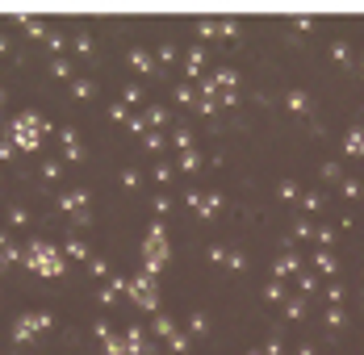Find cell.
Masks as SVG:
<instances>
[{"mask_svg": "<svg viewBox=\"0 0 364 355\" xmlns=\"http://www.w3.org/2000/svg\"><path fill=\"white\" fill-rule=\"evenodd\" d=\"M59 176H63V163H59V159H46V163H42V180H50V184H55Z\"/></svg>", "mask_w": 364, "mask_h": 355, "instance_id": "33", "label": "cell"}, {"mask_svg": "<svg viewBox=\"0 0 364 355\" xmlns=\"http://www.w3.org/2000/svg\"><path fill=\"white\" fill-rule=\"evenodd\" d=\"M42 134H50V121L34 113V109H21L13 121H9V138L17 151H26V155H34L38 146H42Z\"/></svg>", "mask_w": 364, "mask_h": 355, "instance_id": "1", "label": "cell"}, {"mask_svg": "<svg viewBox=\"0 0 364 355\" xmlns=\"http://www.w3.org/2000/svg\"><path fill=\"white\" fill-rule=\"evenodd\" d=\"M285 105H289L293 113H306V92H301V88H293L289 97H285Z\"/></svg>", "mask_w": 364, "mask_h": 355, "instance_id": "36", "label": "cell"}, {"mask_svg": "<svg viewBox=\"0 0 364 355\" xmlns=\"http://www.w3.org/2000/svg\"><path fill=\"white\" fill-rule=\"evenodd\" d=\"M172 101H176V105H197V101H201V88H197L193 80H184V84L172 88Z\"/></svg>", "mask_w": 364, "mask_h": 355, "instance_id": "14", "label": "cell"}, {"mask_svg": "<svg viewBox=\"0 0 364 355\" xmlns=\"http://www.w3.org/2000/svg\"><path fill=\"white\" fill-rule=\"evenodd\" d=\"M164 268H168V226L155 217L151 222V234H146V243H143V272L159 280Z\"/></svg>", "mask_w": 364, "mask_h": 355, "instance_id": "3", "label": "cell"}, {"mask_svg": "<svg viewBox=\"0 0 364 355\" xmlns=\"http://www.w3.org/2000/svg\"><path fill=\"white\" fill-rule=\"evenodd\" d=\"M143 117H146V126H151V130H164V126H172V113H168L164 105L143 109Z\"/></svg>", "mask_w": 364, "mask_h": 355, "instance_id": "15", "label": "cell"}, {"mask_svg": "<svg viewBox=\"0 0 364 355\" xmlns=\"http://www.w3.org/2000/svg\"><path fill=\"white\" fill-rule=\"evenodd\" d=\"M139 184H143V172H139V168H122V188H126V192H134Z\"/></svg>", "mask_w": 364, "mask_h": 355, "instance_id": "27", "label": "cell"}, {"mask_svg": "<svg viewBox=\"0 0 364 355\" xmlns=\"http://www.w3.org/2000/svg\"><path fill=\"white\" fill-rule=\"evenodd\" d=\"M226 268H230V272H247V255H243V251H230Z\"/></svg>", "mask_w": 364, "mask_h": 355, "instance_id": "43", "label": "cell"}, {"mask_svg": "<svg viewBox=\"0 0 364 355\" xmlns=\"http://www.w3.org/2000/svg\"><path fill=\"white\" fill-rule=\"evenodd\" d=\"M46 46H50V50H55V55L63 59V46H68V38L59 34V30H50V38H46Z\"/></svg>", "mask_w": 364, "mask_h": 355, "instance_id": "44", "label": "cell"}, {"mask_svg": "<svg viewBox=\"0 0 364 355\" xmlns=\"http://www.w3.org/2000/svg\"><path fill=\"white\" fill-rule=\"evenodd\" d=\"M72 50L80 55V59H92V50H97V42H92V34H88V30H80V34L72 38Z\"/></svg>", "mask_w": 364, "mask_h": 355, "instance_id": "18", "label": "cell"}, {"mask_svg": "<svg viewBox=\"0 0 364 355\" xmlns=\"http://www.w3.org/2000/svg\"><path fill=\"white\" fill-rule=\"evenodd\" d=\"M122 101H126V105H139V101H143V88H139V84H126V88H122Z\"/></svg>", "mask_w": 364, "mask_h": 355, "instance_id": "42", "label": "cell"}, {"mask_svg": "<svg viewBox=\"0 0 364 355\" xmlns=\"http://www.w3.org/2000/svg\"><path fill=\"white\" fill-rule=\"evenodd\" d=\"M155 63H159V67L176 63V46H172V42H164V46H159V55H155Z\"/></svg>", "mask_w": 364, "mask_h": 355, "instance_id": "35", "label": "cell"}, {"mask_svg": "<svg viewBox=\"0 0 364 355\" xmlns=\"http://www.w3.org/2000/svg\"><path fill=\"white\" fill-rule=\"evenodd\" d=\"M264 355H281V339H268L264 343Z\"/></svg>", "mask_w": 364, "mask_h": 355, "instance_id": "53", "label": "cell"}, {"mask_svg": "<svg viewBox=\"0 0 364 355\" xmlns=\"http://www.w3.org/2000/svg\"><path fill=\"white\" fill-rule=\"evenodd\" d=\"M201 163H205V159L197 155V146H193V151H181V159H176V168H181V172H197Z\"/></svg>", "mask_w": 364, "mask_h": 355, "instance_id": "23", "label": "cell"}, {"mask_svg": "<svg viewBox=\"0 0 364 355\" xmlns=\"http://www.w3.org/2000/svg\"><path fill=\"white\" fill-rule=\"evenodd\" d=\"M247 355H264V351H259V347H255V351H247Z\"/></svg>", "mask_w": 364, "mask_h": 355, "instance_id": "57", "label": "cell"}, {"mask_svg": "<svg viewBox=\"0 0 364 355\" xmlns=\"http://www.w3.org/2000/svg\"><path fill=\"white\" fill-rule=\"evenodd\" d=\"M126 301L139 305L143 314H159V284H155V276L139 272V276L130 280V288H126Z\"/></svg>", "mask_w": 364, "mask_h": 355, "instance_id": "4", "label": "cell"}, {"mask_svg": "<svg viewBox=\"0 0 364 355\" xmlns=\"http://www.w3.org/2000/svg\"><path fill=\"white\" fill-rule=\"evenodd\" d=\"M201 67H205V46H188L184 50V75L193 84H201Z\"/></svg>", "mask_w": 364, "mask_h": 355, "instance_id": "8", "label": "cell"}, {"mask_svg": "<svg viewBox=\"0 0 364 355\" xmlns=\"http://www.w3.org/2000/svg\"><path fill=\"white\" fill-rule=\"evenodd\" d=\"M17 26H21V30H26L30 38H42V42L50 38V30H46V21H38V17H17Z\"/></svg>", "mask_w": 364, "mask_h": 355, "instance_id": "19", "label": "cell"}, {"mask_svg": "<svg viewBox=\"0 0 364 355\" xmlns=\"http://www.w3.org/2000/svg\"><path fill=\"white\" fill-rule=\"evenodd\" d=\"M92 339H101V343H109V339H113V326H109L105 318H101V322H92Z\"/></svg>", "mask_w": 364, "mask_h": 355, "instance_id": "40", "label": "cell"}, {"mask_svg": "<svg viewBox=\"0 0 364 355\" xmlns=\"http://www.w3.org/2000/svg\"><path fill=\"white\" fill-rule=\"evenodd\" d=\"M172 146H176V151H193V134H188V126L176 121V130H172Z\"/></svg>", "mask_w": 364, "mask_h": 355, "instance_id": "25", "label": "cell"}, {"mask_svg": "<svg viewBox=\"0 0 364 355\" xmlns=\"http://www.w3.org/2000/svg\"><path fill=\"white\" fill-rule=\"evenodd\" d=\"M197 113H201V117H214V113H218V101H205V97H201V101H197Z\"/></svg>", "mask_w": 364, "mask_h": 355, "instance_id": "47", "label": "cell"}, {"mask_svg": "<svg viewBox=\"0 0 364 355\" xmlns=\"http://www.w3.org/2000/svg\"><path fill=\"white\" fill-rule=\"evenodd\" d=\"M151 209H155V217H168V213H172V197H168V192H159V197L151 201Z\"/></svg>", "mask_w": 364, "mask_h": 355, "instance_id": "34", "label": "cell"}, {"mask_svg": "<svg viewBox=\"0 0 364 355\" xmlns=\"http://www.w3.org/2000/svg\"><path fill=\"white\" fill-rule=\"evenodd\" d=\"M4 247H13V243H9V234H4V230H0V251Z\"/></svg>", "mask_w": 364, "mask_h": 355, "instance_id": "55", "label": "cell"}, {"mask_svg": "<svg viewBox=\"0 0 364 355\" xmlns=\"http://www.w3.org/2000/svg\"><path fill=\"white\" fill-rule=\"evenodd\" d=\"M201 197H205L201 188H188V192H184V201H188V209H197V205H201Z\"/></svg>", "mask_w": 364, "mask_h": 355, "instance_id": "49", "label": "cell"}, {"mask_svg": "<svg viewBox=\"0 0 364 355\" xmlns=\"http://www.w3.org/2000/svg\"><path fill=\"white\" fill-rule=\"evenodd\" d=\"M151 176H155V184H159V188H168V184H172V176H176V168H172V163H164V159H159V163H155V172H151Z\"/></svg>", "mask_w": 364, "mask_h": 355, "instance_id": "24", "label": "cell"}, {"mask_svg": "<svg viewBox=\"0 0 364 355\" xmlns=\"http://www.w3.org/2000/svg\"><path fill=\"white\" fill-rule=\"evenodd\" d=\"M277 197H281V201H297V197H301V188H297L293 180H281V184H277Z\"/></svg>", "mask_w": 364, "mask_h": 355, "instance_id": "30", "label": "cell"}, {"mask_svg": "<svg viewBox=\"0 0 364 355\" xmlns=\"http://www.w3.org/2000/svg\"><path fill=\"white\" fill-rule=\"evenodd\" d=\"M0 105H4V88H0Z\"/></svg>", "mask_w": 364, "mask_h": 355, "instance_id": "58", "label": "cell"}, {"mask_svg": "<svg viewBox=\"0 0 364 355\" xmlns=\"http://www.w3.org/2000/svg\"><path fill=\"white\" fill-rule=\"evenodd\" d=\"M126 288H130V280H122V276H109V280H101V288H97V301L109 310V305H117V301L126 297Z\"/></svg>", "mask_w": 364, "mask_h": 355, "instance_id": "7", "label": "cell"}, {"mask_svg": "<svg viewBox=\"0 0 364 355\" xmlns=\"http://www.w3.org/2000/svg\"><path fill=\"white\" fill-rule=\"evenodd\" d=\"M314 263H318V272H331V268H335V259H331V255H314Z\"/></svg>", "mask_w": 364, "mask_h": 355, "instance_id": "50", "label": "cell"}, {"mask_svg": "<svg viewBox=\"0 0 364 355\" xmlns=\"http://www.w3.org/2000/svg\"><path fill=\"white\" fill-rule=\"evenodd\" d=\"M9 268H17V263H13V259H9V251H0V276H4V272H9Z\"/></svg>", "mask_w": 364, "mask_h": 355, "instance_id": "54", "label": "cell"}, {"mask_svg": "<svg viewBox=\"0 0 364 355\" xmlns=\"http://www.w3.org/2000/svg\"><path fill=\"white\" fill-rule=\"evenodd\" d=\"M55 326V314H17L13 318V343H34L38 334H46Z\"/></svg>", "mask_w": 364, "mask_h": 355, "instance_id": "5", "label": "cell"}, {"mask_svg": "<svg viewBox=\"0 0 364 355\" xmlns=\"http://www.w3.org/2000/svg\"><path fill=\"white\" fill-rule=\"evenodd\" d=\"M210 80H214V88H218V92H226V88H235V84H239V71H235V67H222V71H214Z\"/></svg>", "mask_w": 364, "mask_h": 355, "instance_id": "20", "label": "cell"}, {"mask_svg": "<svg viewBox=\"0 0 364 355\" xmlns=\"http://www.w3.org/2000/svg\"><path fill=\"white\" fill-rule=\"evenodd\" d=\"M109 117H113V121H122V126H126V121H130L134 113H130V105H126V101H113V105H109Z\"/></svg>", "mask_w": 364, "mask_h": 355, "instance_id": "32", "label": "cell"}, {"mask_svg": "<svg viewBox=\"0 0 364 355\" xmlns=\"http://www.w3.org/2000/svg\"><path fill=\"white\" fill-rule=\"evenodd\" d=\"M72 226H92V213H88V209H84V213H75V217H72Z\"/></svg>", "mask_w": 364, "mask_h": 355, "instance_id": "51", "label": "cell"}, {"mask_svg": "<svg viewBox=\"0 0 364 355\" xmlns=\"http://www.w3.org/2000/svg\"><path fill=\"white\" fill-rule=\"evenodd\" d=\"M235 101H239V92H235V88L218 92V105H222V109H235Z\"/></svg>", "mask_w": 364, "mask_h": 355, "instance_id": "48", "label": "cell"}, {"mask_svg": "<svg viewBox=\"0 0 364 355\" xmlns=\"http://www.w3.org/2000/svg\"><path fill=\"white\" fill-rule=\"evenodd\" d=\"M188 339H193L188 330H176V334L168 339V351H172V355H184V351H188Z\"/></svg>", "mask_w": 364, "mask_h": 355, "instance_id": "26", "label": "cell"}, {"mask_svg": "<svg viewBox=\"0 0 364 355\" xmlns=\"http://www.w3.org/2000/svg\"><path fill=\"white\" fill-rule=\"evenodd\" d=\"M9 159H17V146H13L9 134H4V138H0V163H9Z\"/></svg>", "mask_w": 364, "mask_h": 355, "instance_id": "45", "label": "cell"}, {"mask_svg": "<svg viewBox=\"0 0 364 355\" xmlns=\"http://www.w3.org/2000/svg\"><path fill=\"white\" fill-rule=\"evenodd\" d=\"M68 263H72V259L59 247H50V243H30V247H26V268L38 272V276H63Z\"/></svg>", "mask_w": 364, "mask_h": 355, "instance_id": "2", "label": "cell"}, {"mask_svg": "<svg viewBox=\"0 0 364 355\" xmlns=\"http://www.w3.org/2000/svg\"><path fill=\"white\" fill-rule=\"evenodd\" d=\"M285 314H289V318H301L306 310H301V301H289V305H285Z\"/></svg>", "mask_w": 364, "mask_h": 355, "instance_id": "52", "label": "cell"}, {"mask_svg": "<svg viewBox=\"0 0 364 355\" xmlns=\"http://www.w3.org/2000/svg\"><path fill=\"white\" fill-rule=\"evenodd\" d=\"M126 59H130V67L139 71V75H151V71L159 67V63H155V55H151V50H143V46H134Z\"/></svg>", "mask_w": 364, "mask_h": 355, "instance_id": "12", "label": "cell"}, {"mask_svg": "<svg viewBox=\"0 0 364 355\" xmlns=\"http://www.w3.org/2000/svg\"><path fill=\"white\" fill-rule=\"evenodd\" d=\"M63 255H68L72 263H88V259H92V251L84 247L80 239H68V243H63Z\"/></svg>", "mask_w": 364, "mask_h": 355, "instance_id": "17", "label": "cell"}, {"mask_svg": "<svg viewBox=\"0 0 364 355\" xmlns=\"http://www.w3.org/2000/svg\"><path fill=\"white\" fill-rule=\"evenodd\" d=\"M30 222H34V217H30L26 205H13V209H9V226H17V230H21V226H30Z\"/></svg>", "mask_w": 364, "mask_h": 355, "instance_id": "28", "label": "cell"}, {"mask_svg": "<svg viewBox=\"0 0 364 355\" xmlns=\"http://www.w3.org/2000/svg\"><path fill=\"white\" fill-rule=\"evenodd\" d=\"M59 142H63V155H68V163H80V159H84V146H80V134H75L72 126H63V130H59Z\"/></svg>", "mask_w": 364, "mask_h": 355, "instance_id": "10", "label": "cell"}, {"mask_svg": "<svg viewBox=\"0 0 364 355\" xmlns=\"http://www.w3.org/2000/svg\"><path fill=\"white\" fill-rule=\"evenodd\" d=\"M143 151H151V155H164V151H168L164 130H151V134H143Z\"/></svg>", "mask_w": 364, "mask_h": 355, "instance_id": "21", "label": "cell"}, {"mask_svg": "<svg viewBox=\"0 0 364 355\" xmlns=\"http://www.w3.org/2000/svg\"><path fill=\"white\" fill-rule=\"evenodd\" d=\"M264 297H268V301H285V284L268 280V284H264Z\"/></svg>", "mask_w": 364, "mask_h": 355, "instance_id": "38", "label": "cell"}, {"mask_svg": "<svg viewBox=\"0 0 364 355\" xmlns=\"http://www.w3.org/2000/svg\"><path fill=\"white\" fill-rule=\"evenodd\" d=\"M0 55H9V38L0 34Z\"/></svg>", "mask_w": 364, "mask_h": 355, "instance_id": "56", "label": "cell"}, {"mask_svg": "<svg viewBox=\"0 0 364 355\" xmlns=\"http://www.w3.org/2000/svg\"><path fill=\"white\" fill-rule=\"evenodd\" d=\"M88 272H92L97 280H109V263H105L101 255H92V259H88Z\"/></svg>", "mask_w": 364, "mask_h": 355, "instance_id": "31", "label": "cell"}, {"mask_svg": "<svg viewBox=\"0 0 364 355\" xmlns=\"http://www.w3.org/2000/svg\"><path fill=\"white\" fill-rule=\"evenodd\" d=\"M197 38H201V42L218 38V21H197Z\"/></svg>", "mask_w": 364, "mask_h": 355, "instance_id": "41", "label": "cell"}, {"mask_svg": "<svg viewBox=\"0 0 364 355\" xmlns=\"http://www.w3.org/2000/svg\"><path fill=\"white\" fill-rule=\"evenodd\" d=\"M222 201H226V197H222L218 188H214V192H205V197H201V205H197V222H214V213L222 209Z\"/></svg>", "mask_w": 364, "mask_h": 355, "instance_id": "11", "label": "cell"}, {"mask_svg": "<svg viewBox=\"0 0 364 355\" xmlns=\"http://www.w3.org/2000/svg\"><path fill=\"white\" fill-rule=\"evenodd\" d=\"M218 38H239V21H230V17L218 21Z\"/></svg>", "mask_w": 364, "mask_h": 355, "instance_id": "46", "label": "cell"}, {"mask_svg": "<svg viewBox=\"0 0 364 355\" xmlns=\"http://www.w3.org/2000/svg\"><path fill=\"white\" fill-rule=\"evenodd\" d=\"M289 272H297V255H281V259L272 263V280H285Z\"/></svg>", "mask_w": 364, "mask_h": 355, "instance_id": "22", "label": "cell"}, {"mask_svg": "<svg viewBox=\"0 0 364 355\" xmlns=\"http://www.w3.org/2000/svg\"><path fill=\"white\" fill-rule=\"evenodd\" d=\"M146 330H151V339H164V343H168V339L176 334V322H172L168 314H164V310H159V314H151V322H146Z\"/></svg>", "mask_w": 364, "mask_h": 355, "instance_id": "9", "label": "cell"}, {"mask_svg": "<svg viewBox=\"0 0 364 355\" xmlns=\"http://www.w3.org/2000/svg\"><path fill=\"white\" fill-rule=\"evenodd\" d=\"M126 130H130V134H151V126H146V117H143V113H134V117L126 121Z\"/></svg>", "mask_w": 364, "mask_h": 355, "instance_id": "39", "label": "cell"}, {"mask_svg": "<svg viewBox=\"0 0 364 355\" xmlns=\"http://www.w3.org/2000/svg\"><path fill=\"white\" fill-rule=\"evenodd\" d=\"M50 75H55V80H68V84L75 80V75H72V63H68V59H50Z\"/></svg>", "mask_w": 364, "mask_h": 355, "instance_id": "29", "label": "cell"}, {"mask_svg": "<svg viewBox=\"0 0 364 355\" xmlns=\"http://www.w3.org/2000/svg\"><path fill=\"white\" fill-rule=\"evenodd\" d=\"M88 201H92V192L88 188H68V192H59V213H68V217H75V213L88 209Z\"/></svg>", "mask_w": 364, "mask_h": 355, "instance_id": "6", "label": "cell"}, {"mask_svg": "<svg viewBox=\"0 0 364 355\" xmlns=\"http://www.w3.org/2000/svg\"><path fill=\"white\" fill-rule=\"evenodd\" d=\"M184 330H188L193 339H205V334H210V318H205L201 310H193V314H188V322H184Z\"/></svg>", "mask_w": 364, "mask_h": 355, "instance_id": "16", "label": "cell"}, {"mask_svg": "<svg viewBox=\"0 0 364 355\" xmlns=\"http://www.w3.org/2000/svg\"><path fill=\"white\" fill-rule=\"evenodd\" d=\"M205 259H210L214 268H226V259H230V251H226V247H210V251H205Z\"/></svg>", "mask_w": 364, "mask_h": 355, "instance_id": "37", "label": "cell"}, {"mask_svg": "<svg viewBox=\"0 0 364 355\" xmlns=\"http://www.w3.org/2000/svg\"><path fill=\"white\" fill-rule=\"evenodd\" d=\"M68 88H72V101H92L97 97V80H88V75H75Z\"/></svg>", "mask_w": 364, "mask_h": 355, "instance_id": "13", "label": "cell"}]
</instances>
